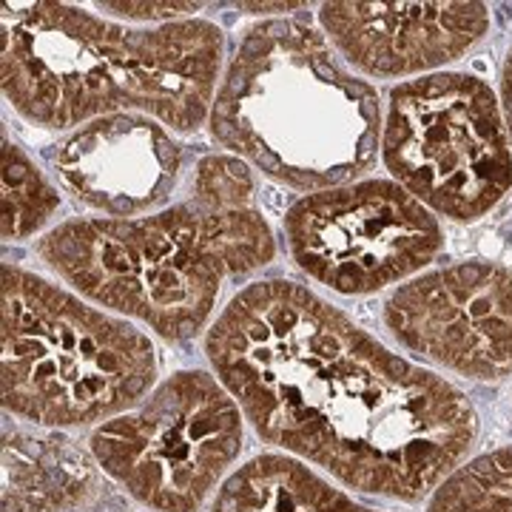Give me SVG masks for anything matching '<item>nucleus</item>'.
I'll return each instance as SVG.
<instances>
[{"mask_svg":"<svg viewBox=\"0 0 512 512\" xmlns=\"http://www.w3.org/2000/svg\"><path fill=\"white\" fill-rule=\"evenodd\" d=\"M205 353L259 439L350 490L419 501L476 444L478 416L458 387L296 282L239 291Z\"/></svg>","mask_w":512,"mask_h":512,"instance_id":"nucleus-1","label":"nucleus"},{"mask_svg":"<svg viewBox=\"0 0 512 512\" xmlns=\"http://www.w3.org/2000/svg\"><path fill=\"white\" fill-rule=\"evenodd\" d=\"M37 254L92 302L183 342L208 325L222 285L265 268L276 242L248 165L211 154L185 202L151 217L63 222Z\"/></svg>","mask_w":512,"mask_h":512,"instance_id":"nucleus-2","label":"nucleus"},{"mask_svg":"<svg viewBox=\"0 0 512 512\" xmlns=\"http://www.w3.org/2000/svg\"><path fill=\"white\" fill-rule=\"evenodd\" d=\"M0 40L6 100L57 131L109 114L197 131L211 117L225 46L208 20L120 26L52 0L6 3Z\"/></svg>","mask_w":512,"mask_h":512,"instance_id":"nucleus-3","label":"nucleus"},{"mask_svg":"<svg viewBox=\"0 0 512 512\" xmlns=\"http://www.w3.org/2000/svg\"><path fill=\"white\" fill-rule=\"evenodd\" d=\"M208 120L237 160L313 194L356 183L382 143L376 89L299 20H265L242 35Z\"/></svg>","mask_w":512,"mask_h":512,"instance_id":"nucleus-4","label":"nucleus"},{"mask_svg":"<svg viewBox=\"0 0 512 512\" xmlns=\"http://www.w3.org/2000/svg\"><path fill=\"white\" fill-rule=\"evenodd\" d=\"M3 407L43 427L109 421L157 379L146 333L23 268H3Z\"/></svg>","mask_w":512,"mask_h":512,"instance_id":"nucleus-5","label":"nucleus"},{"mask_svg":"<svg viewBox=\"0 0 512 512\" xmlns=\"http://www.w3.org/2000/svg\"><path fill=\"white\" fill-rule=\"evenodd\" d=\"M382 154L407 194L456 222L481 220L512 188L504 111L476 74L436 72L396 86Z\"/></svg>","mask_w":512,"mask_h":512,"instance_id":"nucleus-6","label":"nucleus"},{"mask_svg":"<svg viewBox=\"0 0 512 512\" xmlns=\"http://www.w3.org/2000/svg\"><path fill=\"white\" fill-rule=\"evenodd\" d=\"M237 399L202 370H180L146 402L92 433L97 467L157 512H197L242 450Z\"/></svg>","mask_w":512,"mask_h":512,"instance_id":"nucleus-7","label":"nucleus"},{"mask_svg":"<svg viewBox=\"0 0 512 512\" xmlns=\"http://www.w3.org/2000/svg\"><path fill=\"white\" fill-rule=\"evenodd\" d=\"M296 265L345 296L399 285L444 248L439 220L399 183L365 180L316 191L285 214Z\"/></svg>","mask_w":512,"mask_h":512,"instance_id":"nucleus-8","label":"nucleus"},{"mask_svg":"<svg viewBox=\"0 0 512 512\" xmlns=\"http://www.w3.org/2000/svg\"><path fill=\"white\" fill-rule=\"evenodd\" d=\"M404 348L453 373L501 382L512 376V271L461 262L410 279L384 305Z\"/></svg>","mask_w":512,"mask_h":512,"instance_id":"nucleus-9","label":"nucleus"},{"mask_svg":"<svg viewBox=\"0 0 512 512\" xmlns=\"http://www.w3.org/2000/svg\"><path fill=\"white\" fill-rule=\"evenodd\" d=\"M49 163L74 200L106 220H131L168 202L183 148L146 114H109L63 137Z\"/></svg>","mask_w":512,"mask_h":512,"instance_id":"nucleus-10","label":"nucleus"},{"mask_svg":"<svg viewBox=\"0 0 512 512\" xmlns=\"http://www.w3.org/2000/svg\"><path fill=\"white\" fill-rule=\"evenodd\" d=\"M319 20L350 66L373 77H424L490 29L484 3H325Z\"/></svg>","mask_w":512,"mask_h":512,"instance_id":"nucleus-11","label":"nucleus"},{"mask_svg":"<svg viewBox=\"0 0 512 512\" xmlns=\"http://www.w3.org/2000/svg\"><path fill=\"white\" fill-rule=\"evenodd\" d=\"M97 490V461L66 436L6 433L3 512H63Z\"/></svg>","mask_w":512,"mask_h":512,"instance_id":"nucleus-12","label":"nucleus"},{"mask_svg":"<svg viewBox=\"0 0 512 512\" xmlns=\"http://www.w3.org/2000/svg\"><path fill=\"white\" fill-rule=\"evenodd\" d=\"M214 512H379L291 456H256L222 481Z\"/></svg>","mask_w":512,"mask_h":512,"instance_id":"nucleus-13","label":"nucleus"},{"mask_svg":"<svg viewBox=\"0 0 512 512\" xmlns=\"http://www.w3.org/2000/svg\"><path fill=\"white\" fill-rule=\"evenodd\" d=\"M427 512H512V447L456 467L436 487Z\"/></svg>","mask_w":512,"mask_h":512,"instance_id":"nucleus-14","label":"nucleus"},{"mask_svg":"<svg viewBox=\"0 0 512 512\" xmlns=\"http://www.w3.org/2000/svg\"><path fill=\"white\" fill-rule=\"evenodd\" d=\"M60 194L20 146L3 137V239H26L55 217Z\"/></svg>","mask_w":512,"mask_h":512,"instance_id":"nucleus-15","label":"nucleus"},{"mask_svg":"<svg viewBox=\"0 0 512 512\" xmlns=\"http://www.w3.org/2000/svg\"><path fill=\"white\" fill-rule=\"evenodd\" d=\"M100 9H109L114 15L126 20H140V23H151V20H168L174 23L177 18H185L191 12H197V3H106Z\"/></svg>","mask_w":512,"mask_h":512,"instance_id":"nucleus-16","label":"nucleus"},{"mask_svg":"<svg viewBox=\"0 0 512 512\" xmlns=\"http://www.w3.org/2000/svg\"><path fill=\"white\" fill-rule=\"evenodd\" d=\"M501 111H504L507 131L512 134V49L504 60V69H501Z\"/></svg>","mask_w":512,"mask_h":512,"instance_id":"nucleus-17","label":"nucleus"},{"mask_svg":"<svg viewBox=\"0 0 512 512\" xmlns=\"http://www.w3.org/2000/svg\"><path fill=\"white\" fill-rule=\"evenodd\" d=\"M299 3H276V6H242V9H248V12H271V9H279V12H291L296 9Z\"/></svg>","mask_w":512,"mask_h":512,"instance_id":"nucleus-18","label":"nucleus"}]
</instances>
